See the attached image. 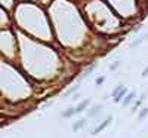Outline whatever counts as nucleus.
<instances>
[{
	"label": "nucleus",
	"mask_w": 148,
	"mask_h": 138,
	"mask_svg": "<svg viewBox=\"0 0 148 138\" xmlns=\"http://www.w3.org/2000/svg\"><path fill=\"white\" fill-rule=\"evenodd\" d=\"M110 122H111V117H107V119H105V120H104L101 125H98V126H96V128L92 131V134H93V135H96V134H99L101 131H104V129L108 126V125H110Z\"/></svg>",
	"instance_id": "nucleus-1"
},
{
	"label": "nucleus",
	"mask_w": 148,
	"mask_h": 138,
	"mask_svg": "<svg viewBox=\"0 0 148 138\" xmlns=\"http://www.w3.org/2000/svg\"><path fill=\"white\" fill-rule=\"evenodd\" d=\"M101 110H102V107H99V106H96V107H93L90 111H88V116L89 117H95L98 113H101Z\"/></svg>",
	"instance_id": "nucleus-2"
},
{
	"label": "nucleus",
	"mask_w": 148,
	"mask_h": 138,
	"mask_svg": "<svg viewBox=\"0 0 148 138\" xmlns=\"http://www.w3.org/2000/svg\"><path fill=\"white\" fill-rule=\"evenodd\" d=\"M125 94H126V88H123V89L114 97V101H116V103H120L121 99H123V97H125Z\"/></svg>",
	"instance_id": "nucleus-3"
},
{
	"label": "nucleus",
	"mask_w": 148,
	"mask_h": 138,
	"mask_svg": "<svg viewBox=\"0 0 148 138\" xmlns=\"http://www.w3.org/2000/svg\"><path fill=\"white\" fill-rule=\"evenodd\" d=\"M84 123H86V120H79V122H76V123H74L73 125V131H79V129H82L83 126H84Z\"/></svg>",
	"instance_id": "nucleus-4"
},
{
	"label": "nucleus",
	"mask_w": 148,
	"mask_h": 138,
	"mask_svg": "<svg viewBox=\"0 0 148 138\" xmlns=\"http://www.w3.org/2000/svg\"><path fill=\"white\" fill-rule=\"evenodd\" d=\"M88 104H89V99H84V101H82V103H80L76 108H74V110H76V113H80V111H83V108L88 106Z\"/></svg>",
	"instance_id": "nucleus-5"
},
{
	"label": "nucleus",
	"mask_w": 148,
	"mask_h": 138,
	"mask_svg": "<svg viewBox=\"0 0 148 138\" xmlns=\"http://www.w3.org/2000/svg\"><path fill=\"white\" fill-rule=\"evenodd\" d=\"M133 97H135V92H129V94L126 95V98H125V101H123V106H129L130 101L133 99Z\"/></svg>",
	"instance_id": "nucleus-6"
},
{
	"label": "nucleus",
	"mask_w": 148,
	"mask_h": 138,
	"mask_svg": "<svg viewBox=\"0 0 148 138\" xmlns=\"http://www.w3.org/2000/svg\"><path fill=\"white\" fill-rule=\"evenodd\" d=\"M73 115H76V110H74V108H70V110H67V111L62 113V117H71Z\"/></svg>",
	"instance_id": "nucleus-7"
},
{
	"label": "nucleus",
	"mask_w": 148,
	"mask_h": 138,
	"mask_svg": "<svg viewBox=\"0 0 148 138\" xmlns=\"http://www.w3.org/2000/svg\"><path fill=\"white\" fill-rule=\"evenodd\" d=\"M123 88H125V86H123V85H119V86L116 88V89L113 91V97H116V95H117V94H119V92H120V91L123 89Z\"/></svg>",
	"instance_id": "nucleus-8"
},
{
	"label": "nucleus",
	"mask_w": 148,
	"mask_h": 138,
	"mask_svg": "<svg viewBox=\"0 0 148 138\" xmlns=\"http://www.w3.org/2000/svg\"><path fill=\"white\" fill-rule=\"evenodd\" d=\"M147 115H148V108H144V110L139 113V120H142V119H144Z\"/></svg>",
	"instance_id": "nucleus-9"
},
{
	"label": "nucleus",
	"mask_w": 148,
	"mask_h": 138,
	"mask_svg": "<svg viewBox=\"0 0 148 138\" xmlns=\"http://www.w3.org/2000/svg\"><path fill=\"white\" fill-rule=\"evenodd\" d=\"M120 66V62H116V64H113V66H110V70H116L117 67Z\"/></svg>",
	"instance_id": "nucleus-10"
},
{
	"label": "nucleus",
	"mask_w": 148,
	"mask_h": 138,
	"mask_svg": "<svg viewBox=\"0 0 148 138\" xmlns=\"http://www.w3.org/2000/svg\"><path fill=\"white\" fill-rule=\"evenodd\" d=\"M104 80H105L104 77H98V79H96V85H101V83H104Z\"/></svg>",
	"instance_id": "nucleus-11"
},
{
	"label": "nucleus",
	"mask_w": 148,
	"mask_h": 138,
	"mask_svg": "<svg viewBox=\"0 0 148 138\" xmlns=\"http://www.w3.org/2000/svg\"><path fill=\"white\" fill-rule=\"evenodd\" d=\"M147 76H148V67H147V68L144 70V73H142V77H147Z\"/></svg>",
	"instance_id": "nucleus-12"
},
{
	"label": "nucleus",
	"mask_w": 148,
	"mask_h": 138,
	"mask_svg": "<svg viewBox=\"0 0 148 138\" xmlns=\"http://www.w3.org/2000/svg\"><path fill=\"white\" fill-rule=\"evenodd\" d=\"M142 39H148V33H147V34H145V36L142 37Z\"/></svg>",
	"instance_id": "nucleus-13"
}]
</instances>
